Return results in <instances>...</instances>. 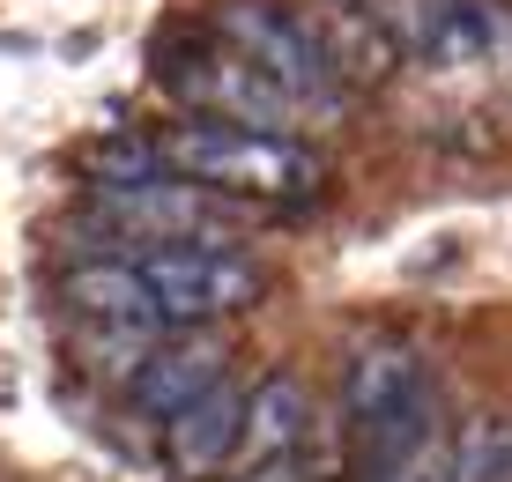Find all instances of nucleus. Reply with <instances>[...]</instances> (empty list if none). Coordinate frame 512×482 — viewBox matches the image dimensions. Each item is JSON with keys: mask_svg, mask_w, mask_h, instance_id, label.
Returning <instances> with one entry per match:
<instances>
[{"mask_svg": "<svg viewBox=\"0 0 512 482\" xmlns=\"http://www.w3.org/2000/svg\"><path fill=\"white\" fill-rule=\"evenodd\" d=\"M164 149V171L193 178L208 193H260V201H305V193L327 186V164L290 134H253V127H179L156 141Z\"/></svg>", "mask_w": 512, "mask_h": 482, "instance_id": "1", "label": "nucleus"}, {"mask_svg": "<svg viewBox=\"0 0 512 482\" xmlns=\"http://www.w3.org/2000/svg\"><path fill=\"white\" fill-rule=\"evenodd\" d=\"M156 82H164L171 97L201 104V112L216 119V127L290 134L297 119L312 112V104H297V97H290V89H282L275 75H260L253 60H238L231 45H223V52H208V45H193V38L156 45Z\"/></svg>", "mask_w": 512, "mask_h": 482, "instance_id": "2", "label": "nucleus"}, {"mask_svg": "<svg viewBox=\"0 0 512 482\" xmlns=\"http://www.w3.org/2000/svg\"><path fill=\"white\" fill-rule=\"evenodd\" d=\"M134 267H141V282H149L156 312L179 319V327L245 312V305H260V290H268V275H260L245 253H223V245H149Z\"/></svg>", "mask_w": 512, "mask_h": 482, "instance_id": "3", "label": "nucleus"}, {"mask_svg": "<svg viewBox=\"0 0 512 482\" xmlns=\"http://www.w3.org/2000/svg\"><path fill=\"white\" fill-rule=\"evenodd\" d=\"M97 208H104V223L141 230V238H156V245H201V238H216V230H238V223H245V208L216 201V193L193 186V178H186V186H179V178H149V186H104Z\"/></svg>", "mask_w": 512, "mask_h": 482, "instance_id": "4", "label": "nucleus"}, {"mask_svg": "<svg viewBox=\"0 0 512 482\" xmlns=\"http://www.w3.org/2000/svg\"><path fill=\"white\" fill-rule=\"evenodd\" d=\"M216 38L231 45L238 60H253L260 75H275L297 104H327L334 97V82L320 75L305 30H297L282 8H268V0H231V8H216Z\"/></svg>", "mask_w": 512, "mask_h": 482, "instance_id": "5", "label": "nucleus"}, {"mask_svg": "<svg viewBox=\"0 0 512 482\" xmlns=\"http://www.w3.org/2000/svg\"><path fill=\"white\" fill-rule=\"evenodd\" d=\"M290 23L305 30L312 60H320V75L334 89H379L401 67L394 30H386L379 15H364V8H297Z\"/></svg>", "mask_w": 512, "mask_h": 482, "instance_id": "6", "label": "nucleus"}, {"mask_svg": "<svg viewBox=\"0 0 512 482\" xmlns=\"http://www.w3.org/2000/svg\"><path fill=\"white\" fill-rule=\"evenodd\" d=\"M245 453V394L238 386H208L201 401H186L179 416H164V468L179 482L223 475V460Z\"/></svg>", "mask_w": 512, "mask_h": 482, "instance_id": "7", "label": "nucleus"}, {"mask_svg": "<svg viewBox=\"0 0 512 482\" xmlns=\"http://www.w3.org/2000/svg\"><path fill=\"white\" fill-rule=\"evenodd\" d=\"M223 364H231V356H223V342L193 327V334H171V342H156V349H149V364H141L134 379H127V394H134L141 416L164 423V416H179L186 401H201L208 386L223 379Z\"/></svg>", "mask_w": 512, "mask_h": 482, "instance_id": "8", "label": "nucleus"}, {"mask_svg": "<svg viewBox=\"0 0 512 482\" xmlns=\"http://www.w3.org/2000/svg\"><path fill=\"white\" fill-rule=\"evenodd\" d=\"M416 386H431V371H423V356H416L409 342H372V349H357V364H349V379H342L349 438H364L379 416H394Z\"/></svg>", "mask_w": 512, "mask_h": 482, "instance_id": "9", "label": "nucleus"}, {"mask_svg": "<svg viewBox=\"0 0 512 482\" xmlns=\"http://www.w3.org/2000/svg\"><path fill=\"white\" fill-rule=\"evenodd\" d=\"M67 305H75V319H127V327H164V312H156L149 282H141L134 260H82L67 267Z\"/></svg>", "mask_w": 512, "mask_h": 482, "instance_id": "10", "label": "nucleus"}, {"mask_svg": "<svg viewBox=\"0 0 512 482\" xmlns=\"http://www.w3.org/2000/svg\"><path fill=\"white\" fill-rule=\"evenodd\" d=\"M349 445H357V475H364V482H386L394 468H409L423 445H438V379L416 386V394L401 401L394 416H379L372 431L349 438Z\"/></svg>", "mask_w": 512, "mask_h": 482, "instance_id": "11", "label": "nucleus"}, {"mask_svg": "<svg viewBox=\"0 0 512 482\" xmlns=\"http://www.w3.org/2000/svg\"><path fill=\"white\" fill-rule=\"evenodd\" d=\"M305 386L290 379V371H268V379L245 394V445H253L260 460L268 453H290L297 438H305Z\"/></svg>", "mask_w": 512, "mask_h": 482, "instance_id": "12", "label": "nucleus"}, {"mask_svg": "<svg viewBox=\"0 0 512 482\" xmlns=\"http://www.w3.org/2000/svg\"><path fill=\"white\" fill-rule=\"evenodd\" d=\"M156 334L164 327H127V319H75V356L97 371V379H134L149 364Z\"/></svg>", "mask_w": 512, "mask_h": 482, "instance_id": "13", "label": "nucleus"}, {"mask_svg": "<svg viewBox=\"0 0 512 482\" xmlns=\"http://www.w3.org/2000/svg\"><path fill=\"white\" fill-rule=\"evenodd\" d=\"M446 482H512V416H475L446 453Z\"/></svg>", "mask_w": 512, "mask_h": 482, "instance_id": "14", "label": "nucleus"}, {"mask_svg": "<svg viewBox=\"0 0 512 482\" xmlns=\"http://www.w3.org/2000/svg\"><path fill=\"white\" fill-rule=\"evenodd\" d=\"M82 178L104 193V186H149V178H164V149L141 134H104L82 149Z\"/></svg>", "mask_w": 512, "mask_h": 482, "instance_id": "15", "label": "nucleus"}, {"mask_svg": "<svg viewBox=\"0 0 512 482\" xmlns=\"http://www.w3.org/2000/svg\"><path fill=\"white\" fill-rule=\"evenodd\" d=\"M245 482H312V468H305L297 453H268V460H260V468L245 475Z\"/></svg>", "mask_w": 512, "mask_h": 482, "instance_id": "16", "label": "nucleus"}, {"mask_svg": "<svg viewBox=\"0 0 512 482\" xmlns=\"http://www.w3.org/2000/svg\"><path fill=\"white\" fill-rule=\"evenodd\" d=\"M386 482H446V453H438V445H423V453L409 460V468H394Z\"/></svg>", "mask_w": 512, "mask_h": 482, "instance_id": "17", "label": "nucleus"}]
</instances>
